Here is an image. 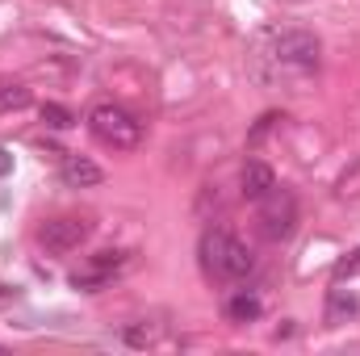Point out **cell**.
I'll return each mask as SVG.
<instances>
[{"label":"cell","mask_w":360,"mask_h":356,"mask_svg":"<svg viewBox=\"0 0 360 356\" xmlns=\"http://www.w3.org/2000/svg\"><path fill=\"white\" fill-rule=\"evenodd\" d=\"M42 122L55 126V130H68V126H72V113H68L63 105H46V109H42Z\"/></svg>","instance_id":"cell-12"},{"label":"cell","mask_w":360,"mask_h":356,"mask_svg":"<svg viewBox=\"0 0 360 356\" xmlns=\"http://www.w3.org/2000/svg\"><path fill=\"white\" fill-rule=\"evenodd\" d=\"M260 59L276 76H314L323 63V42L310 30H276L264 38Z\"/></svg>","instance_id":"cell-1"},{"label":"cell","mask_w":360,"mask_h":356,"mask_svg":"<svg viewBox=\"0 0 360 356\" xmlns=\"http://www.w3.org/2000/svg\"><path fill=\"white\" fill-rule=\"evenodd\" d=\"M84 126H89V134L96 143H105V147H113V151H130V147H139V139H143V122H139L130 109L113 105V101L92 105L89 117H84Z\"/></svg>","instance_id":"cell-3"},{"label":"cell","mask_w":360,"mask_h":356,"mask_svg":"<svg viewBox=\"0 0 360 356\" xmlns=\"http://www.w3.org/2000/svg\"><path fill=\"white\" fill-rule=\"evenodd\" d=\"M8 172H13V155L0 147V177H8Z\"/></svg>","instance_id":"cell-14"},{"label":"cell","mask_w":360,"mask_h":356,"mask_svg":"<svg viewBox=\"0 0 360 356\" xmlns=\"http://www.w3.org/2000/svg\"><path fill=\"white\" fill-rule=\"evenodd\" d=\"M356 310H360V298L352 293V289H344V285H335L331 293H327V323L331 327H340V323H348V319H356Z\"/></svg>","instance_id":"cell-9"},{"label":"cell","mask_w":360,"mask_h":356,"mask_svg":"<svg viewBox=\"0 0 360 356\" xmlns=\"http://www.w3.org/2000/svg\"><path fill=\"white\" fill-rule=\"evenodd\" d=\"M297 227V197L289 189H272L269 197H260V231L269 239H289Z\"/></svg>","instance_id":"cell-4"},{"label":"cell","mask_w":360,"mask_h":356,"mask_svg":"<svg viewBox=\"0 0 360 356\" xmlns=\"http://www.w3.org/2000/svg\"><path fill=\"white\" fill-rule=\"evenodd\" d=\"M0 105H4V109H8V105H13V109L30 105V89H25V84H4V89H0Z\"/></svg>","instance_id":"cell-11"},{"label":"cell","mask_w":360,"mask_h":356,"mask_svg":"<svg viewBox=\"0 0 360 356\" xmlns=\"http://www.w3.org/2000/svg\"><path fill=\"white\" fill-rule=\"evenodd\" d=\"M352 272H360V252H352V260H340V265H335V281H344V276H352Z\"/></svg>","instance_id":"cell-13"},{"label":"cell","mask_w":360,"mask_h":356,"mask_svg":"<svg viewBox=\"0 0 360 356\" xmlns=\"http://www.w3.org/2000/svg\"><path fill=\"white\" fill-rule=\"evenodd\" d=\"M260 314H264V302H260L256 293L239 289V293L226 298V319H231V323H256Z\"/></svg>","instance_id":"cell-10"},{"label":"cell","mask_w":360,"mask_h":356,"mask_svg":"<svg viewBox=\"0 0 360 356\" xmlns=\"http://www.w3.org/2000/svg\"><path fill=\"white\" fill-rule=\"evenodd\" d=\"M239 189H243L248 201H260V197H269L272 189H276V172L264 160H248L243 172H239Z\"/></svg>","instance_id":"cell-8"},{"label":"cell","mask_w":360,"mask_h":356,"mask_svg":"<svg viewBox=\"0 0 360 356\" xmlns=\"http://www.w3.org/2000/svg\"><path fill=\"white\" fill-rule=\"evenodd\" d=\"M126 265V256H122V252H96V256H92V265L84 268V272H76V276H72V285H76V289H101V285H105V281H113V276H117V268Z\"/></svg>","instance_id":"cell-6"},{"label":"cell","mask_w":360,"mask_h":356,"mask_svg":"<svg viewBox=\"0 0 360 356\" xmlns=\"http://www.w3.org/2000/svg\"><path fill=\"white\" fill-rule=\"evenodd\" d=\"M89 235H92L89 218H46V222L38 227V243H42L51 256H68V252H76Z\"/></svg>","instance_id":"cell-5"},{"label":"cell","mask_w":360,"mask_h":356,"mask_svg":"<svg viewBox=\"0 0 360 356\" xmlns=\"http://www.w3.org/2000/svg\"><path fill=\"white\" fill-rule=\"evenodd\" d=\"M59 180H63L68 189H96V184L105 180V172L92 164L89 155H63V160H59Z\"/></svg>","instance_id":"cell-7"},{"label":"cell","mask_w":360,"mask_h":356,"mask_svg":"<svg viewBox=\"0 0 360 356\" xmlns=\"http://www.w3.org/2000/svg\"><path fill=\"white\" fill-rule=\"evenodd\" d=\"M201 265L214 281H243V276H252L256 256L231 231H205L201 235Z\"/></svg>","instance_id":"cell-2"}]
</instances>
